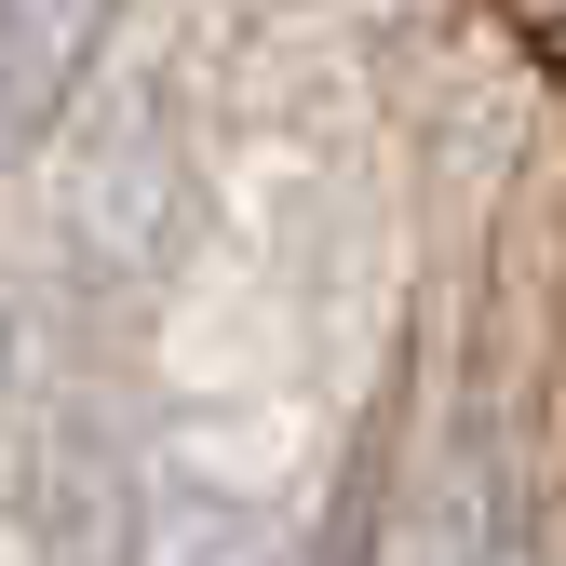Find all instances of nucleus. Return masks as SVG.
<instances>
[{
	"mask_svg": "<svg viewBox=\"0 0 566 566\" xmlns=\"http://www.w3.org/2000/svg\"><path fill=\"white\" fill-rule=\"evenodd\" d=\"M108 0H0V135H41Z\"/></svg>",
	"mask_w": 566,
	"mask_h": 566,
	"instance_id": "obj_1",
	"label": "nucleus"
}]
</instances>
